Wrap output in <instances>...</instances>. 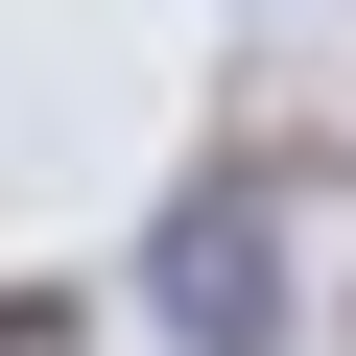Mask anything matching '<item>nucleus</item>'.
<instances>
[{
    "mask_svg": "<svg viewBox=\"0 0 356 356\" xmlns=\"http://www.w3.org/2000/svg\"><path fill=\"white\" fill-rule=\"evenodd\" d=\"M0 356H72V285H0Z\"/></svg>",
    "mask_w": 356,
    "mask_h": 356,
    "instance_id": "nucleus-2",
    "label": "nucleus"
},
{
    "mask_svg": "<svg viewBox=\"0 0 356 356\" xmlns=\"http://www.w3.org/2000/svg\"><path fill=\"white\" fill-rule=\"evenodd\" d=\"M191 356H285V238H261V191H191L166 214V285H143Z\"/></svg>",
    "mask_w": 356,
    "mask_h": 356,
    "instance_id": "nucleus-1",
    "label": "nucleus"
}]
</instances>
